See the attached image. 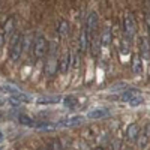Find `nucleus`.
Instances as JSON below:
<instances>
[{
    "mask_svg": "<svg viewBox=\"0 0 150 150\" xmlns=\"http://www.w3.org/2000/svg\"><path fill=\"white\" fill-rule=\"evenodd\" d=\"M23 48H24V41L21 35H15L11 41V51H9V57L12 62H17L21 54H23Z\"/></svg>",
    "mask_w": 150,
    "mask_h": 150,
    "instance_id": "obj_1",
    "label": "nucleus"
},
{
    "mask_svg": "<svg viewBox=\"0 0 150 150\" xmlns=\"http://www.w3.org/2000/svg\"><path fill=\"white\" fill-rule=\"evenodd\" d=\"M123 30H125V35H126L128 39H132L137 33V23H135V18H134V14L132 12H126L123 17Z\"/></svg>",
    "mask_w": 150,
    "mask_h": 150,
    "instance_id": "obj_2",
    "label": "nucleus"
},
{
    "mask_svg": "<svg viewBox=\"0 0 150 150\" xmlns=\"http://www.w3.org/2000/svg\"><path fill=\"white\" fill-rule=\"evenodd\" d=\"M48 50H50V45H48L47 38H44V36H38L36 39H35V45H33L35 57L41 59V57L47 56V54H48Z\"/></svg>",
    "mask_w": 150,
    "mask_h": 150,
    "instance_id": "obj_3",
    "label": "nucleus"
},
{
    "mask_svg": "<svg viewBox=\"0 0 150 150\" xmlns=\"http://www.w3.org/2000/svg\"><path fill=\"white\" fill-rule=\"evenodd\" d=\"M56 45L53 44V47L48 50V54H50V57H48V62H47V66H45V74L47 75H50V77H53V75L57 72V69H59V62H57V59H56Z\"/></svg>",
    "mask_w": 150,
    "mask_h": 150,
    "instance_id": "obj_4",
    "label": "nucleus"
},
{
    "mask_svg": "<svg viewBox=\"0 0 150 150\" xmlns=\"http://www.w3.org/2000/svg\"><path fill=\"white\" fill-rule=\"evenodd\" d=\"M140 56L143 59H150V41L146 36H141L140 39Z\"/></svg>",
    "mask_w": 150,
    "mask_h": 150,
    "instance_id": "obj_5",
    "label": "nucleus"
},
{
    "mask_svg": "<svg viewBox=\"0 0 150 150\" xmlns=\"http://www.w3.org/2000/svg\"><path fill=\"white\" fill-rule=\"evenodd\" d=\"M83 120L84 119L81 116H74V117H68V119L60 120L57 123V126H65V128H68V126H77V125H81L83 123Z\"/></svg>",
    "mask_w": 150,
    "mask_h": 150,
    "instance_id": "obj_6",
    "label": "nucleus"
},
{
    "mask_svg": "<svg viewBox=\"0 0 150 150\" xmlns=\"http://www.w3.org/2000/svg\"><path fill=\"white\" fill-rule=\"evenodd\" d=\"M69 65H71V51H65L59 62V71L62 74H66L69 69Z\"/></svg>",
    "mask_w": 150,
    "mask_h": 150,
    "instance_id": "obj_7",
    "label": "nucleus"
},
{
    "mask_svg": "<svg viewBox=\"0 0 150 150\" xmlns=\"http://www.w3.org/2000/svg\"><path fill=\"white\" fill-rule=\"evenodd\" d=\"M138 134H140L138 125H137V123H131L129 126H128V129H126V140H128L129 143L135 141L137 137H138Z\"/></svg>",
    "mask_w": 150,
    "mask_h": 150,
    "instance_id": "obj_8",
    "label": "nucleus"
},
{
    "mask_svg": "<svg viewBox=\"0 0 150 150\" xmlns=\"http://www.w3.org/2000/svg\"><path fill=\"white\" fill-rule=\"evenodd\" d=\"M96 27H98V14L96 12H90L89 17H87V21H86V30L93 32Z\"/></svg>",
    "mask_w": 150,
    "mask_h": 150,
    "instance_id": "obj_9",
    "label": "nucleus"
},
{
    "mask_svg": "<svg viewBox=\"0 0 150 150\" xmlns=\"http://www.w3.org/2000/svg\"><path fill=\"white\" fill-rule=\"evenodd\" d=\"M107 116H110V111L107 108H95L87 114L89 119H102V117H107Z\"/></svg>",
    "mask_w": 150,
    "mask_h": 150,
    "instance_id": "obj_10",
    "label": "nucleus"
},
{
    "mask_svg": "<svg viewBox=\"0 0 150 150\" xmlns=\"http://www.w3.org/2000/svg\"><path fill=\"white\" fill-rule=\"evenodd\" d=\"M131 68H132V72L134 74H141L143 65H141V56L138 53H135L132 56V65H131Z\"/></svg>",
    "mask_w": 150,
    "mask_h": 150,
    "instance_id": "obj_11",
    "label": "nucleus"
},
{
    "mask_svg": "<svg viewBox=\"0 0 150 150\" xmlns=\"http://www.w3.org/2000/svg\"><path fill=\"white\" fill-rule=\"evenodd\" d=\"M87 45H89V32L83 29L80 33V51L81 53H84L87 50Z\"/></svg>",
    "mask_w": 150,
    "mask_h": 150,
    "instance_id": "obj_12",
    "label": "nucleus"
},
{
    "mask_svg": "<svg viewBox=\"0 0 150 150\" xmlns=\"http://www.w3.org/2000/svg\"><path fill=\"white\" fill-rule=\"evenodd\" d=\"M138 95H140L138 90H135V89H128L126 92H123V93L119 96V99H120V101H123V102H129L132 98L138 96Z\"/></svg>",
    "mask_w": 150,
    "mask_h": 150,
    "instance_id": "obj_13",
    "label": "nucleus"
},
{
    "mask_svg": "<svg viewBox=\"0 0 150 150\" xmlns=\"http://www.w3.org/2000/svg\"><path fill=\"white\" fill-rule=\"evenodd\" d=\"M14 27H15V18L14 17H9L5 24H3V35H9L14 32Z\"/></svg>",
    "mask_w": 150,
    "mask_h": 150,
    "instance_id": "obj_14",
    "label": "nucleus"
},
{
    "mask_svg": "<svg viewBox=\"0 0 150 150\" xmlns=\"http://www.w3.org/2000/svg\"><path fill=\"white\" fill-rule=\"evenodd\" d=\"M110 44H111V29L105 27V30L102 32V36H101V45L108 47Z\"/></svg>",
    "mask_w": 150,
    "mask_h": 150,
    "instance_id": "obj_15",
    "label": "nucleus"
},
{
    "mask_svg": "<svg viewBox=\"0 0 150 150\" xmlns=\"http://www.w3.org/2000/svg\"><path fill=\"white\" fill-rule=\"evenodd\" d=\"M60 96H41L38 98V104H54V102H59L60 101Z\"/></svg>",
    "mask_w": 150,
    "mask_h": 150,
    "instance_id": "obj_16",
    "label": "nucleus"
},
{
    "mask_svg": "<svg viewBox=\"0 0 150 150\" xmlns=\"http://www.w3.org/2000/svg\"><path fill=\"white\" fill-rule=\"evenodd\" d=\"M68 33H69V23L66 20H62L60 24H59V35L62 38H65Z\"/></svg>",
    "mask_w": 150,
    "mask_h": 150,
    "instance_id": "obj_17",
    "label": "nucleus"
},
{
    "mask_svg": "<svg viewBox=\"0 0 150 150\" xmlns=\"http://www.w3.org/2000/svg\"><path fill=\"white\" fill-rule=\"evenodd\" d=\"M137 144H138L141 149H144L146 146H147V143H149V137L144 134V131H141L140 134H138V137H137Z\"/></svg>",
    "mask_w": 150,
    "mask_h": 150,
    "instance_id": "obj_18",
    "label": "nucleus"
},
{
    "mask_svg": "<svg viewBox=\"0 0 150 150\" xmlns=\"http://www.w3.org/2000/svg\"><path fill=\"white\" fill-rule=\"evenodd\" d=\"M99 45H101V39H99L98 36H95L93 41H92V51H93L95 56L99 54Z\"/></svg>",
    "mask_w": 150,
    "mask_h": 150,
    "instance_id": "obj_19",
    "label": "nucleus"
},
{
    "mask_svg": "<svg viewBox=\"0 0 150 150\" xmlns=\"http://www.w3.org/2000/svg\"><path fill=\"white\" fill-rule=\"evenodd\" d=\"M20 123L23 125V126H35V122H33V119H30V117H27V116H20Z\"/></svg>",
    "mask_w": 150,
    "mask_h": 150,
    "instance_id": "obj_20",
    "label": "nucleus"
},
{
    "mask_svg": "<svg viewBox=\"0 0 150 150\" xmlns=\"http://www.w3.org/2000/svg\"><path fill=\"white\" fill-rule=\"evenodd\" d=\"M63 105L72 108V107L77 105V99H75L74 96H65V98H63Z\"/></svg>",
    "mask_w": 150,
    "mask_h": 150,
    "instance_id": "obj_21",
    "label": "nucleus"
},
{
    "mask_svg": "<svg viewBox=\"0 0 150 150\" xmlns=\"http://www.w3.org/2000/svg\"><path fill=\"white\" fill-rule=\"evenodd\" d=\"M2 90H3L5 93L12 95V96H15V95H18V93H20V90H18V89H15V87H11V86H2Z\"/></svg>",
    "mask_w": 150,
    "mask_h": 150,
    "instance_id": "obj_22",
    "label": "nucleus"
},
{
    "mask_svg": "<svg viewBox=\"0 0 150 150\" xmlns=\"http://www.w3.org/2000/svg\"><path fill=\"white\" fill-rule=\"evenodd\" d=\"M141 104H143V96H141V95L132 98L131 101H129V105H131V107H138V105H141Z\"/></svg>",
    "mask_w": 150,
    "mask_h": 150,
    "instance_id": "obj_23",
    "label": "nucleus"
},
{
    "mask_svg": "<svg viewBox=\"0 0 150 150\" xmlns=\"http://www.w3.org/2000/svg\"><path fill=\"white\" fill-rule=\"evenodd\" d=\"M51 147H53V150H60V143L57 140H54V141H51Z\"/></svg>",
    "mask_w": 150,
    "mask_h": 150,
    "instance_id": "obj_24",
    "label": "nucleus"
},
{
    "mask_svg": "<svg viewBox=\"0 0 150 150\" xmlns=\"http://www.w3.org/2000/svg\"><path fill=\"white\" fill-rule=\"evenodd\" d=\"M146 24H147V29H149V35H150V12L146 14Z\"/></svg>",
    "mask_w": 150,
    "mask_h": 150,
    "instance_id": "obj_25",
    "label": "nucleus"
},
{
    "mask_svg": "<svg viewBox=\"0 0 150 150\" xmlns=\"http://www.w3.org/2000/svg\"><path fill=\"white\" fill-rule=\"evenodd\" d=\"M143 131H144V134H146L147 137H150V123H147V125H146V128H144Z\"/></svg>",
    "mask_w": 150,
    "mask_h": 150,
    "instance_id": "obj_26",
    "label": "nucleus"
},
{
    "mask_svg": "<svg viewBox=\"0 0 150 150\" xmlns=\"http://www.w3.org/2000/svg\"><path fill=\"white\" fill-rule=\"evenodd\" d=\"M3 42H5V35H3V33H0V48H2Z\"/></svg>",
    "mask_w": 150,
    "mask_h": 150,
    "instance_id": "obj_27",
    "label": "nucleus"
},
{
    "mask_svg": "<svg viewBox=\"0 0 150 150\" xmlns=\"http://www.w3.org/2000/svg\"><path fill=\"white\" fill-rule=\"evenodd\" d=\"M123 150H134L131 146H126V147H123Z\"/></svg>",
    "mask_w": 150,
    "mask_h": 150,
    "instance_id": "obj_28",
    "label": "nucleus"
},
{
    "mask_svg": "<svg viewBox=\"0 0 150 150\" xmlns=\"http://www.w3.org/2000/svg\"><path fill=\"white\" fill-rule=\"evenodd\" d=\"M2 140H3V134H2V132H0V141H2Z\"/></svg>",
    "mask_w": 150,
    "mask_h": 150,
    "instance_id": "obj_29",
    "label": "nucleus"
},
{
    "mask_svg": "<svg viewBox=\"0 0 150 150\" xmlns=\"http://www.w3.org/2000/svg\"><path fill=\"white\" fill-rule=\"evenodd\" d=\"M95 150H105V149H102V147H96Z\"/></svg>",
    "mask_w": 150,
    "mask_h": 150,
    "instance_id": "obj_30",
    "label": "nucleus"
},
{
    "mask_svg": "<svg viewBox=\"0 0 150 150\" xmlns=\"http://www.w3.org/2000/svg\"><path fill=\"white\" fill-rule=\"evenodd\" d=\"M38 150H48V149H45V147H39V149H38Z\"/></svg>",
    "mask_w": 150,
    "mask_h": 150,
    "instance_id": "obj_31",
    "label": "nucleus"
},
{
    "mask_svg": "<svg viewBox=\"0 0 150 150\" xmlns=\"http://www.w3.org/2000/svg\"><path fill=\"white\" fill-rule=\"evenodd\" d=\"M0 150H2V149H0Z\"/></svg>",
    "mask_w": 150,
    "mask_h": 150,
    "instance_id": "obj_32",
    "label": "nucleus"
}]
</instances>
